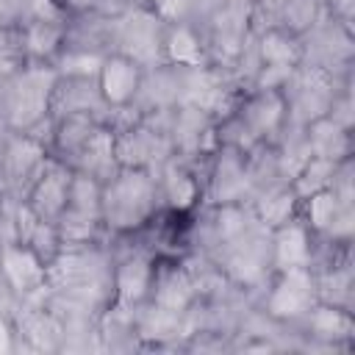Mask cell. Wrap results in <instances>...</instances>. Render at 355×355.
<instances>
[{
    "label": "cell",
    "instance_id": "6da1fadb",
    "mask_svg": "<svg viewBox=\"0 0 355 355\" xmlns=\"http://www.w3.org/2000/svg\"><path fill=\"white\" fill-rule=\"evenodd\" d=\"M100 211L108 239L136 236L161 211L158 175L153 169L119 166L108 180H103Z\"/></svg>",
    "mask_w": 355,
    "mask_h": 355
},
{
    "label": "cell",
    "instance_id": "7a4b0ae2",
    "mask_svg": "<svg viewBox=\"0 0 355 355\" xmlns=\"http://www.w3.org/2000/svg\"><path fill=\"white\" fill-rule=\"evenodd\" d=\"M58 72L53 64L25 61L14 75L0 80V125L3 130L28 133L50 116V100Z\"/></svg>",
    "mask_w": 355,
    "mask_h": 355
},
{
    "label": "cell",
    "instance_id": "3957f363",
    "mask_svg": "<svg viewBox=\"0 0 355 355\" xmlns=\"http://www.w3.org/2000/svg\"><path fill=\"white\" fill-rule=\"evenodd\" d=\"M316 300H319V288H316L313 266L280 269L272 272L269 280L263 283L258 311L280 327H297Z\"/></svg>",
    "mask_w": 355,
    "mask_h": 355
},
{
    "label": "cell",
    "instance_id": "277c9868",
    "mask_svg": "<svg viewBox=\"0 0 355 355\" xmlns=\"http://www.w3.org/2000/svg\"><path fill=\"white\" fill-rule=\"evenodd\" d=\"M125 239H130V236H125ZM133 244L136 247H128L122 255H111V291H108L105 308L136 311L139 305H144L150 300L158 258L139 241H133Z\"/></svg>",
    "mask_w": 355,
    "mask_h": 355
},
{
    "label": "cell",
    "instance_id": "5b68a950",
    "mask_svg": "<svg viewBox=\"0 0 355 355\" xmlns=\"http://www.w3.org/2000/svg\"><path fill=\"white\" fill-rule=\"evenodd\" d=\"M50 158V150L31 133L3 130L0 139V197L22 200L31 180Z\"/></svg>",
    "mask_w": 355,
    "mask_h": 355
},
{
    "label": "cell",
    "instance_id": "8992f818",
    "mask_svg": "<svg viewBox=\"0 0 355 355\" xmlns=\"http://www.w3.org/2000/svg\"><path fill=\"white\" fill-rule=\"evenodd\" d=\"M116 139V158L119 166H136V169H153L158 172L172 155V141L164 130H158L155 125H150L144 116L122 130H114Z\"/></svg>",
    "mask_w": 355,
    "mask_h": 355
},
{
    "label": "cell",
    "instance_id": "52a82bcc",
    "mask_svg": "<svg viewBox=\"0 0 355 355\" xmlns=\"http://www.w3.org/2000/svg\"><path fill=\"white\" fill-rule=\"evenodd\" d=\"M47 263L22 241H0V283L19 300H31L47 288Z\"/></svg>",
    "mask_w": 355,
    "mask_h": 355
},
{
    "label": "cell",
    "instance_id": "ba28073f",
    "mask_svg": "<svg viewBox=\"0 0 355 355\" xmlns=\"http://www.w3.org/2000/svg\"><path fill=\"white\" fill-rule=\"evenodd\" d=\"M69 186H72V166L58 161L55 155H50L42 169L36 172V178L31 180L22 202L42 219L55 222L67 205L69 197Z\"/></svg>",
    "mask_w": 355,
    "mask_h": 355
},
{
    "label": "cell",
    "instance_id": "9c48e42d",
    "mask_svg": "<svg viewBox=\"0 0 355 355\" xmlns=\"http://www.w3.org/2000/svg\"><path fill=\"white\" fill-rule=\"evenodd\" d=\"M144 67L136 64L133 58L122 55V53H108L103 58V67L97 72V89L100 97L105 103V108H128L136 105L139 92H141V80H144Z\"/></svg>",
    "mask_w": 355,
    "mask_h": 355
},
{
    "label": "cell",
    "instance_id": "30bf717a",
    "mask_svg": "<svg viewBox=\"0 0 355 355\" xmlns=\"http://www.w3.org/2000/svg\"><path fill=\"white\" fill-rule=\"evenodd\" d=\"M161 58L164 64L178 67V69H200V67L214 64L202 25L197 19L166 22L164 42H161Z\"/></svg>",
    "mask_w": 355,
    "mask_h": 355
},
{
    "label": "cell",
    "instance_id": "8fae6325",
    "mask_svg": "<svg viewBox=\"0 0 355 355\" xmlns=\"http://www.w3.org/2000/svg\"><path fill=\"white\" fill-rule=\"evenodd\" d=\"M294 330H300L302 336H308L319 347L338 349V347H347L352 341V336H355V316H352V308L316 300L313 308L302 316V322Z\"/></svg>",
    "mask_w": 355,
    "mask_h": 355
},
{
    "label": "cell",
    "instance_id": "7c38bea8",
    "mask_svg": "<svg viewBox=\"0 0 355 355\" xmlns=\"http://www.w3.org/2000/svg\"><path fill=\"white\" fill-rule=\"evenodd\" d=\"M319 250V239L305 227V222L297 216L275 230H269V261L272 272L280 269H300V266H313Z\"/></svg>",
    "mask_w": 355,
    "mask_h": 355
},
{
    "label": "cell",
    "instance_id": "4fadbf2b",
    "mask_svg": "<svg viewBox=\"0 0 355 355\" xmlns=\"http://www.w3.org/2000/svg\"><path fill=\"white\" fill-rule=\"evenodd\" d=\"M105 103L100 97L94 78H75V75H58L53 86L50 100V116H94L105 119Z\"/></svg>",
    "mask_w": 355,
    "mask_h": 355
},
{
    "label": "cell",
    "instance_id": "5bb4252c",
    "mask_svg": "<svg viewBox=\"0 0 355 355\" xmlns=\"http://www.w3.org/2000/svg\"><path fill=\"white\" fill-rule=\"evenodd\" d=\"M67 25L69 22H50V19H25L17 25L19 50L25 61L33 64H55L67 44Z\"/></svg>",
    "mask_w": 355,
    "mask_h": 355
},
{
    "label": "cell",
    "instance_id": "9a60e30c",
    "mask_svg": "<svg viewBox=\"0 0 355 355\" xmlns=\"http://www.w3.org/2000/svg\"><path fill=\"white\" fill-rule=\"evenodd\" d=\"M252 55L255 64H275V67H300L302 64V42L300 36L288 33L286 28L266 25L252 31Z\"/></svg>",
    "mask_w": 355,
    "mask_h": 355
},
{
    "label": "cell",
    "instance_id": "2e32d148",
    "mask_svg": "<svg viewBox=\"0 0 355 355\" xmlns=\"http://www.w3.org/2000/svg\"><path fill=\"white\" fill-rule=\"evenodd\" d=\"M75 172H83V175H92L97 178L100 183L108 180L116 169H119V158H116V139H114V130L108 125H97L94 133L86 139V144L80 147V153L75 155V161L69 164Z\"/></svg>",
    "mask_w": 355,
    "mask_h": 355
},
{
    "label": "cell",
    "instance_id": "e0dca14e",
    "mask_svg": "<svg viewBox=\"0 0 355 355\" xmlns=\"http://www.w3.org/2000/svg\"><path fill=\"white\" fill-rule=\"evenodd\" d=\"M297 208H300V197L294 194L291 183H283V180H275V183L261 186L255 191V197L250 200L252 216L266 230H275V227L297 219Z\"/></svg>",
    "mask_w": 355,
    "mask_h": 355
},
{
    "label": "cell",
    "instance_id": "ac0fdd59",
    "mask_svg": "<svg viewBox=\"0 0 355 355\" xmlns=\"http://www.w3.org/2000/svg\"><path fill=\"white\" fill-rule=\"evenodd\" d=\"M305 141L311 155L316 158H330V161H347L352 158V130L341 128L338 122H333L327 114L308 122L302 128Z\"/></svg>",
    "mask_w": 355,
    "mask_h": 355
},
{
    "label": "cell",
    "instance_id": "d6986e66",
    "mask_svg": "<svg viewBox=\"0 0 355 355\" xmlns=\"http://www.w3.org/2000/svg\"><path fill=\"white\" fill-rule=\"evenodd\" d=\"M97 125H100V119H94V116H53L50 155H55L64 164H72Z\"/></svg>",
    "mask_w": 355,
    "mask_h": 355
},
{
    "label": "cell",
    "instance_id": "ffe728a7",
    "mask_svg": "<svg viewBox=\"0 0 355 355\" xmlns=\"http://www.w3.org/2000/svg\"><path fill=\"white\" fill-rule=\"evenodd\" d=\"M108 55L105 47L97 44H78V42H67L61 55L55 58V72L58 75H75V78H97L103 58Z\"/></svg>",
    "mask_w": 355,
    "mask_h": 355
},
{
    "label": "cell",
    "instance_id": "44dd1931",
    "mask_svg": "<svg viewBox=\"0 0 355 355\" xmlns=\"http://www.w3.org/2000/svg\"><path fill=\"white\" fill-rule=\"evenodd\" d=\"M338 164H341V161H330V158H316V155H311V158L305 161V166H302V169L294 175V180H291L294 194L302 200V197H311V194H316V191L330 189L333 180H336Z\"/></svg>",
    "mask_w": 355,
    "mask_h": 355
},
{
    "label": "cell",
    "instance_id": "7402d4cb",
    "mask_svg": "<svg viewBox=\"0 0 355 355\" xmlns=\"http://www.w3.org/2000/svg\"><path fill=\"white\" fill-rule=\"evenodd\" d=\"M61 6L67 8V14H69V19H72V17H83V14L100 11L103 0H61Z\"/></svg>",
    "mask_w": 355,
    "mask_h": 355
}]
</instances>
